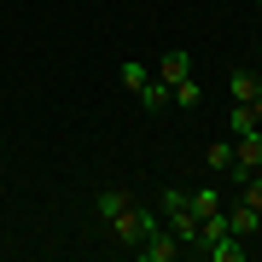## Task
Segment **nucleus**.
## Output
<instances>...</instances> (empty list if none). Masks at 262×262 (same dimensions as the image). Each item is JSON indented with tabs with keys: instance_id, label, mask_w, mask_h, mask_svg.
<instances>
[{
	"instance_id": "a211bd4d",
	"label": "nucleus",
	"mask_w": 262,
	"mask_h": 262,
	"mask_svg": "<svg viewBox=\"0 0 262 262\" xmlns=\"http://www.w3.org/2000/svg\"><path fill=\"white\" fill-rule=\"evenodd\" d=\"M256 58H262V47H256Z\"/></svg>"
},
{
	"instance_id": "6ab92c4d",
	"label": "nucleus",
	"mask_w": 262,
	"mask_h": 262,
	"mask_svg": "<svg viewBox=\"0 0 262 262\" xmlns=\"http://www.w3.org/2000/svg\"><path fill=\"white\" fill-rule=\"evenodd\" d=\"M256 6H262V0H256Z\"/></svg>"
},
{
	"instance_id": "1a4fd4ad",
	"label": "nucleus",
	"mask_w": 262,
	"mask_h": 262,
	"mask_svg": "<svg viewBox=\"0 0 262 262\" xmlns=\"http://www.w3.org/2000/svg\"><path fill=\"white\" fill-rule=\"evenodd\" d=\"M187 76H192V58H187V53H163V58H158V82L175 88V82H187Z\"/></svg>"
},
{
	"instance_id": "ddd939ff",
	"label": "nucleus",
	"mask_w": 262,
	"mask_h": 262,
	"mask_svg": "<svg viewBox=\"0 0 262 262\" xmlns=\"http://www.w3.org/2000/svg\"><path fill=\"white\" fill-rule=\"evenodd\" d=\"M140 105H146V111H163V105H169V82H158V76H151V82L140 88Z\"/></svg>"
},
{
	"instance_id": "423d86ee",
	"label": "nucleus",
	"mask_w": 262,
	"mask_h": 262,
	"mask_svg": "<svg viewBox=\"0 0 262 262\" xmlns=\"http://www.w3.org/2000/svg\"><path fill=\"white\" fill-rule=\"evenodd\" d=\"M192 256H210V262H245V239H239V233H222V239L198 245Z\"/></svg>"
},
{
	"instance_id": "7ed1b4c3",
	"label": "nucleus",
	"mask_w": 262,
	"mask_h": 262,
	"mask_svg": "<svg viewBox=\"0 0 262 262\" xmlns=\"http://www.w3.org/2000/svg\"><path fill=\"white\" fill-rule=\"evenodd\" d=\"M251 169H262V128L233 134V169H227V175H233V187H239L245 175H251Z\"/></svg>"
},
{
	"instance_id": "f257e3e1",
	"label": "nucleus",
	"mask_w": 262,
	"mask_h": 262,
	"mask_svg": "<svg viewBox=\"0 0 262 262\" xmlns=\"http://www.w3.org/2000/svg\"><path fill=\"white\" fill-rule=\"evenodd\" d=\"M158 222L181 239V251H192V245H198V215L187 210V192H175V187L158 192Z\"/></svg>"
},
{
	"instance_id": "2eb2a0df",
	"label": "nucleus",
	"mask_w": 262,
	"mask_h": 262,
	"mask_svg": "<svg viewBox=\"0 0 262 262\" xmlns=\"http://www.w3.org/2000/svg\"><path fill=\"white\" fill-rule=\"evenodd\" d=\"M146 82H151V70L140 64V58H128V64H122V88H128V94H140Z\"/></svg>"
},
{
	"instance_id": "9d476101",
	"label": "nucleus",
	"mask_w": 262,
	"mask_h": 262,
	"mask_svg": "<svg viewBox=\"0 0 262 262\" xmlns=\"http://www.w3.org/2000/svg\"><path fill=\"white\" fill-rule=\"evenodd\" d=\"M204 169H210V175H227V169H233V140L204 146Z\"/></svg>"
},
{
	"instance_id": "f03ea898",
	"label": "nucleus",
	"mask_w": 262,
	"mask_h": 262,
	"mask_svg": "<svg viewBox=\"0 0 262 262\" xmlns=\"http://www.w3.org/2000/svg\"><path fill=\"white\" fill-rule=\"evenodd\" d=\"M151 227H158V210H146L140 198H134V204H122V210L111 215V239H117V245H140Z\"/></svg>"
},
{
	"instance_id": "f3484780",
	"label": "nucleus",
	"mask_w": 262,
	"mask_h": 262,
	"mask_svg": "<svg viewBox=\"0 0 262 262\" xmlns=\"http://www.w3.org/2000/svg\"><path fill=\"white\" fill-rule=\"evenodd\" d=\"M251 122H256V128H262V94L251 99Z\"/></svg>"
},
{
	"instance_id": "9b49d317",
	"label": "nucleus",
	"mask_w": 262,
	"mask_h": 262,
	"mask_svg": "<svg viewBox=\"0 0 262 262\" xmlns=\"http://www.w3.org/2000/svg\"><path fill=\"white\" fill-rule=\"evenodd\" d=\"M169 105H187V111H192V105H204V88L187 76V82H175V88H169Z\"/></svg>"
},
{
	"instance_id": "dca6fc26",
	"label": "nucleus",
	"mask_w": 262,
	"mask_h": 262,
	"mask_svg": "<svg viewBox=\"0 0 262 262\" xmlns=\"http://www.w3.org/2000/svg\"><path fill=\"white\" fill-rule=\"evenodd\" d=\"M256 122H251V105H233V134H251Z\"/></svg>"
},
{
	"instance_id": "6e6552de",
	"label": "nucleus",
	"mask_w": 262,
	"mask_h": 262,
	"mask_svg": "<svg viewBox=\"0 0 262 262\" xmlns=\"http://www.w3.org/2000/svg\"><path fill=\"white\" fill-rule=\"evenodd\" d=\"M222 204H227V192H222V187H198V192H187V210L198 215V222H204V215H215Z\"/></svg>"
},
{
	"instance_id": "4468645a",
	"label": "nucleus",
	"mask_w": 262,
	"mask_h": 262,
	"mask_svg": "<svg viewBox=\"0 0 262 262\" xmlns=\"http://www.w3.org/2000/svg\"><path fill=\"white\" fill-rule=\"evenodd\" d=\"M239 204H251V210H262V169H251V175L239 181Z\"/></svg>"
},
{
	"instance_id": "20e7f679",
	"label": "nucleus",
	"mask_w": 262,
	"mask_h": 262,
	"mask_svg": "<svg viewBox=\"0 0 262 262\" xmlns=\"http://www.w3.org/2000/svg\"><path fill=\"white\" fill-rule=\"evenodd\" d=\"M134 251H140L146 262H175V256H181V239H175V233H169V227L158 222V227H151L140 245H134Z\"/></svg>"
},
{
	"instance_id": "39448f33",
	"label": "nucleus",
	"mask_w": 262,
	"mask_h": 262,
	"mask_svg": "<svg viewBox=\"0 0 262 262\" xmlns=\"http://www.w3.org/2000/svg\"><path fill=\"white\" fill-rule=\"evenodd\" d=\"M222 222H227V233H239V239H251L256 227H262V210H251V204H222Z\"/></svg>"
},
{
	"instance_id": "f8f14e48",
	"label": "nucleus",
	"mask_w": 262,
	"mask_h": 262,
	"mask_svg": "<svg viewBox=\"0 0 262 262\" xmlns=\"http://www.w3.org/2000/svg\"><path fill=\"white\" fill-rule=\"evenodd\" d=\"M94 204H99V215H105V222H111V215H117L122 204H134V192H122V187H105V192L94 198Z\"/></svg>"
},
{
	"instance_id": "0eeeda50",
	"label": "nucleus",
	"mask_w": 262,
	"mask_h": 262,
	"mask_svg": "<svg viewBox=\"0 0 262 262\" xmlns=\"http://www.w3.org/2000/svg\"><path fill=\"white\" fill-rule=\"evenodd\" d=\"M227 88H233V105H251V99L262 94V70H233Z\"/></svg>"
}]
</instances>
